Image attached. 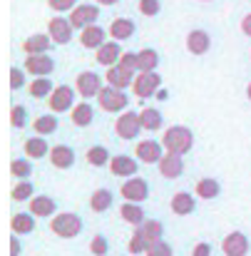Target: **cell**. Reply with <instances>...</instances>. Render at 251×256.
Returning a JSON list of instances; mask_svg holds the SVG:
<instances>
[{"label": "cell", "instance_id": "obj_5", "mask_svg": "<svg viewBox=\"0 0 251 256\" xmlns=\"http://www.w3.org/2000/svg\"><path fill=\"white\" fill-rule=\"evenodd\" d=\"M162 90V75L157 70L152 72H137L134 82H132V92L140 97V100H147V97H157V92Z\"/></svg>", "mask_w": 251, "mask_h": 256}, {"label": "cell", "instance_id": "obj_1", "mask_svg": "<svg viewBox=\"0 0 251 256\" xmlns=\"http://www.w3.org/2000/svg\"><path fill=\"white\" fill-rule=\"evenodd\" d=\"M82 229H84L82 216L75 214V212H60L50 222V232L55 236H60V239H78L82 234Z\"/></svg>", "mask_w": 251, "mask_h": 256}, {"label": "cell", "instance_id": "obj_10", "mask_svg": "<svg viewBox=\"0 0 251 256\" xmlns=\"http://www.w3.org/2000/svg\"><path fill=\"white\" fill-rule=\"evenodd\" d=\"M164 144L157 142V140H142L137 142L134 147V157L142 162V164H160V160L164 157Z\"/></svg>", "mask_w": 251, "mask_h": 256}, {"label": "cell", "instance_id": "obj_2", "mask_svg": "<svg viewBox=\"0 0 251 256\" xmlns=\"http://www.w3.org/2000/svg\"><path fill=\"white\" fill-rule=\"evenodd\" d=\"M162 144L167 152H179V154H186L192 152L194 147V132L184 124H172L167 132L162 134Z\"/></svg>", "mask_w": 251, "mask_h": 256}, {"label": "cell", "instance_id": "obj_37", "mask_svg": "<svg viewBox=\"0 0 251 256\" xmlns=\"http://www.w3.org/2000/svg\"><path fill=\"white\" fill-rule=\"evenodd\" d=\"M32 194H35V184L30 179H20L12 186V202H30Z\"/></svg>", "mask_w": 251, "mask_h": 256}, {"label": "cell", "instance_id": "obj_6", "mask_svg": "<svg viewBox=\"0 0 251 256\" xmlns=\"http://www.w3.org/2000/svg\"><path fill=\"white\" fill-rule=\"evenodd\" d=\"M120 194L127 199V202H137V204H142V202H147L150 199V182L144 179V176H127L124 182H122V186H120Z\"/></svg>", "mask_w": 251, "mask_h": 256}, {"label": "cell", "instance_id": "obj_16", "mask_svg": "<svg viewBox=\"0 0 251 256\" xmlns=\"http://www.w3.org/2000/svg\"><path fill=\"white\" fill-rule=\"evenodd\" d=\"M122 52H124V50L120 48V40H107L102 48L94 50V60H97V65H102V68H112V65L120 62Z\"/></svg>", "mask_w": 251, "mask_h": 256}, {"label": "cell", "instance_id": "obj_53", "mask_svg": "<svg viewBox=\"0 0 251 256\" xmlns=\"http://www.w3.org/2000/svg\"><path fill=\"white\" fill-rule=\"evenodd\" d=\"M92 256H94V254H92Z\"/></svg>", "mask_w": 251, "mask_h": 256}, {"label": "cell", "instance_id": "obj_48", "mask_svg": "<svg viewBox=\"0 0 251 256\" xmlns=\"http://www.w3.org/2000/svg\"><path fill=\"white\" fill-rule=\"evenodd\" d=\"M192 256H212V244H206V242H199V244L194 246Z\"/></svg>", "mask_w": 251, "mask_h": 256}, {"label": "cell", "instance_id": "obj_49", "mask_svg": "<svg viewBox=\"0 0 251 256\" xmlns=\"http://www.w3.org/2000/svg\"><path fill=\"white\" fill-rule=\"evenodd\" d=\"M242 32H244L246 38H251V12H246V15L242 18Z\"/></svg>", "mask_w": 251, "mask_h": 256}, {"label": "cell", "instance_id": "obj_32", "mask_svg": "<svg viewBox=\"0 0 251 256\" xmlns=\"http://www.w3.org/2000/svg\"><path fill=\"white\" fill-rule=\"evenodd\" d=\"M84 160H87V164H92V167H110L112 154H110V150H107L104 144H92V147L84 152Z\"/></svg>", "mask_w": 251, "mask_h": 256}, {"label": "cell", "instance_id": "obj_31", "mask_svg": "<svg viewBox=\"0 0 251 256\" xmlns=\"http://www.w3.org/2000/svg\"><path fill=\"white\" fill-rule=\"evenodd\" d=\"M140 120H142V127L144 132H157L164 127V114L157 110V107H144L140 112Z\"/></svg>", "mask_w": 251, "mask_h": 256}, {"label": "cell", "instance_id": "obj_39", "mask_svg": "<svg viewBox=\"0 0 251 256\" xmlns=\"http://www.w3.org/2000/svg\"><path fill=\"white\" fill-rule=\"evenodd\" d=\"M10 124H12V130H25L28 127V107L25 104H12V110H10Z\"/></svg>", "mask_w": 251, "mask_h": 256}, {"label": "cell", "instance_id": "obj_24", "mask_svg": "<svg viewBox=\"0 0 251 256\" xmlns=\"http://www.w3.org/2000/svg\"><path fill=\"white\" fill-rule=\"evenodd\" d=\"M137 32V22L132 20V18H114L112 20V25H110V35H112V40H130L132 35Z\"/></svg>", "mask_w": 251, "mask_h": 256}, {"label": "cell", "instance_id": "obj_14", "mask_svg": "<svg viewBox=\"0 0 251 256\" xmlns=\"http://www.w3.org/2000/svg\"><path fill=\"white\" fill-rule=\"evenodd\" d=\"M160 174L164 179H179L184 174V154L179 152H164V157L160 160Z\"/></svg>", "mask_w": 251, "mask_h": 256}, {"label": "cell", "instance_id": "obj_20", "mask_svg": "<svg viewBox=\"0 0 251 256\" xmlns=\"http://www.w3.org/2000/svg\"><path fill=\"white\" fill-rule=\"evenodd\" d=\"M30 212L38 216V219H50L58 214V202L48 194H38L30 199Z\"/></svg>", "mask_w": 251, "mask_h": 256}, {"label": "cell", "instance_id": "obj_42", "mask_svg": "<svg viewBox=\"0 0 251 256\" xmlns=\"http://www.w3.org/2000/svg\"><path fill=\"white\" fill-rule=\"evenodd\" d=\"M144 256H174V249H172V244H167L164 239H160V242H152V244L147 246Z\"/></svg>", "mask_w": 251, "mask_h": 256}, {"label": "cell", "instance_id": "obj_4", "mask_svg": "<svg viewBox=\"0 0 251 256\" xmlns=\"http://www.w3.org/2000/svg\"><path fill=\"white\" fill-rule=\"evenodd\" d=\"M97 102H100V107H102L104 112L117 114V112H124V110L130 107V94H127L124 90H120V87L104 85L100 90V94H97Z\"/></svg>", "mask_w": 251, "mask_h": 256}, {"label": "cell", "instance_id": "obj_27", "mask_svg": "<svg viewBox=\"0 0 251 256\" xmlns=\"http://www.w3.org/2000/svg\"><path fill=\"white\" fill-rule=\"evenodd\" d=\"M10 226H12V234H20V236L22 234H32L35 226H38V216L32 212H18V214H12Z\"/></svg>", "mask_w": 251, "mask_h": 256}, {"label": "cell", "instance_id": "obj_41", "mask_svg": "<svg viewBox=\"0 0 251 256\" xmlns=\"http://www.w3.org/2000/svg\"><path fill=\"white\" fill-rule=\"evenodd\" d=\"M90 254H94V256L110 254V242H107L104 234H94V236H92V242H90Z\"/></svg>", "mask_w": 251, "mask_h": 256}, {"label": "cell", "instance_id": "obj_35", "mask_svg": "<svg viewBox=\"0 0 251 256\" xmlns=\"http://www.w3.org/2000/svg\"><path fill=\"white\" fill-rule=\"evenodd\" d=\"M52 80L50 78H35L30 87H28V92H30V97H35V100H45V97H50L52 94Z\"/></svg>", "mask_w": 251, "mask_h": 256}, {"label": "cell", "instance_id": "obj_22", "mask_svg": "<svg viewBox=\"0 0 251 256\" xmlns=\"http://www.w3.org/2000/svg\"><path fill=\"white\" fill-rule=\"evenodd\" d=\"M172 212L176 214V216H189V214H194L196 212V199H194V194L192 192H176L174 196H172Z\"/></svg>", "mask_w": 251, "mask_h": 256}, {"label": "cell", "instance_id": "obj_29", "mask_svg": "<svg viewBox=\"0 0 251 256\" xmlns=\"http://www.w3.org/2000/svg\"><path fill=\"white\" fill-rule=\"evenodd\" d=\"M112 204H114V194H112L110 189H104V186L94 189V192H92V196H90V209H92V212H97V214H102V212L112 209Z\"/></svg>", "mask_w": 251, "mask_h": 256}, {"label": "cell", "instance_id": "obj_34", "mask_svg": "<svg viewBox=\"0 0 251 256\" xmlns=\"http://www.w3.org/2000/svg\"><path fill=\"white\" fill-rule=\"evenodd\" d=\"M137 58H140V72H152V70L160 68V52H157L154 48H144V50H140Z\"/></svg>", "mask_w": 251, "mask_h": 256}, {"label": "cell", "instance_id": "obj_43", "mask_svg": "<svg viewBox=\"0 0 251 256\" xmlns=\"http://www.w3.org/2000/svg\"><path fill=\"white\" fill-rule=\"evenodd\" d=\"M140 12L144 15V18H157L160 12H162V2L160 0H140Z\"/></svg>", "mask_w": 251, "mask_h": 256}, {"label": "cell", "instance_id": "obj_25", "mask_svg": "<svg viewBox=\"0 0 251 256\" xmlns=\"http://www.w3.org/2000/svg\"><path fill=\"white\" fill-rule=\"evenodd\" d=\"M50 48H52L50 32H35V35H30V38L22 42L25 55H40V52H48Z\"/></svg>", "mask_w": 251, "mask_h": 256}, {"label": "cell", "instance_id": "obj_33", "mask_svg": "<svg viewBox=\"0 0 251 256\" xmlns=\"http://www.w3.org/2000/svg\"><path fill=\"white\" fill-rule=\"evenodd\" d=\"M58 127H60V122H58V114L55 112H50V114H40V117H35V122H32V130L38 132V134H55L58 132Z\"/></svg>", "mask_w": 251, "mask_h": 256}, {"label": "cell", "instance_id": "obj_51", "mask_svg": "<svg viewBox=\"0 0 251 256\" xmlns=\"http://www.w3.org/2000/svg\"><path fill=\"white\" fill-rule=\"evenodd\" d=\"M246 97H249V102H251V82L246 85Z\"/></svg>", "mask_w": 251, "mask_h": 256}, {"label": "cell", "instance_id": "obj_38", "mask_svg": "<svg viewBox=\"0 0 251 256\" xmlns=\"http://www.w3.org/2000/svg\"><path fill=\"white\" fill-rule=\"evenodd\" d=\"M10 174H12L15 179H28V176L32 174L30 157H18V160H12V162H10Z\"/></svg>", "mask_w": 251, "mask_h": 256}, {"label": "cell", "instance_id": "obj_23", "mask_svg": "<svg viewBox=\"0 0 251 256\" xmlns=\"http://www.w3.org/2000/svg\"><path fill=\"white\" fill-rule=\"evenodd\" d=\"M120 216H122V222H127V224H132V226H142V224L150 219L147 212L142 209V204L127 202V199H124V204L120 206Z\"/></svg>", "mask_w": 251, "mask_h": 256}, {"label": "cell", "instance_id": "obj_17", "mask_svg": "<svg viewBox=\"0 0 251 256\" xmlns=\"http://www.w3.org/2000/svg\"><path fill=\"white\" fill-rule=\"evenodd\" d=\"M107 32L110 30L100 28L97 22L94 25H87L84 30H80V45H82L84 50H97V48H102L107 42Z\"/></svg>", "mask_w": 251, "mask_h": 256}, {"label": "cell", "instance_id": "obj_13", "mask_svg": "<svg viewBox=\"0 0 251 256\" xmlns=\"http://www.w3.org/2000/svg\"><path fill=\"white\" fill-rule=\"evenodd\" d=\"M72 30L75 28H72L70 18H62V15H58V18H52L48 22V32H50V38H52L55 45H68L72 40Z\"/></svg>", "mask_w": 251, "mask_h": 256}, {"label": "cell", "instance_id": "obj_52", "mask_svg": "<svg viewBox=\"0 0 251 256\" xmlns=\"http://www.w3.org/2000/svg\"><path fill=\"white\" fill-rule=\"evenodd\" d=\"M202 2H212V0H202Z\"/></svg>", "mask_w": 251, "mask_h": 256}, {"label": "cell", "instance_id": "obj_9", "mask_svg": "<svg viewBox=\"0 0 251 256\" xmlns=\"http://www.w3.org/2000/svg\"><path fill=\"white\" fill-rule=\"evenodd\" d=\"M102 87H104L102 85V75H97L94 70H82V72L78 75V80H75V90H78V94H80L82 100L97 97Z\"/></svg>", "mask_w": 251, "mask_h": 256}, {"label": "cell", "instance_id": "obj_7", "mask_svg": "<svg viewBox=\"0 0 251 256\" xmlns=\"http://www.w3.org/2000/svg\"><path fill=\"white\" fill-rule=\"evenodd\" d=\"M75 97H78V90H72L70 85H58L55 90H52V94L48 97L50 112H55V114L72 112V107H75Z\"/></svg>", "mask_w": 251, "mask_h": 256}, {"label": "cell", "instance_id": "obj_21", "mask_svg": "<svg viewBox=\"0 0 251 256\" xmlns=\"http://www.w3.org/2000/svg\"><path fill=\"white\" fill-rule=\"evenodd\" d=\"M134 78H137V72H130V70H124L122 65H112V68H107V72H104V80H107V85L120 87V90H127V87H132Z\"/></svg>", "mask_w": 251, "mask_h": 256}, {"label": "cell", "instance_id": "obj_44", "mask_svg": "<svg viewBox=\"0 0 251 256\" xmlns=\"http://www.w3.org/2000/svg\"><path fill=\"white\" fill-rule=\"evenodd\" d=\"M117 65H122V68L130 70V72H140V58H137V52H132V50L122 52V58H120Z\"/></svg>", "mask_w": 251, "mask_h": 256}, {"label": "cell", "instance_id": "obj_50", "mask_svg": "<svg viewBox=\"0 0 251 256\" xmlns=\"http://www.w3.org/2000/svg\"><path fill=\"white\" fill-rule=\"evenodd\" d=\"M97 5H117V2H122V0H94Z\"/></svg>", "mask_w": 251, "mask_h": 256}, {"label": "cell", "instance_id": "obj_18", "mask_svg": "<svg viewBox=\"0 0 251 256\" xmlns=\"http://www.w3.org/2000/svg\"><path fill=\"white\" fill-rule=\"evenodd\" d=\"M186 50L192 52V55H206L209 50H212V35L206 32V30H202V28H196V30H192L189 35H186Z\"/></svg>", "mask_w": 251, "mask_h": 256}, {"label": "cell", "instance_id": "obj_30", "mask_svg": "<svg viewBox=\"0 0 251 256\" xmlns=\"http://www.w3.org/2000/svg\"><path fill=\"white\" fill-rule=\"evenodd\" d=\"M70 120H72L75 127H90V124L94 122V107H92L87 100H84V102H78V104L72 107Z\"/></svg>", "mask_w": 251, "mask_h": 256}, {"label": "cell", "instance_id": "obj_26", "mask_svg": "<svg viewBox=\"0 0 251 256\" xmlns=\"http://www.w3.org/2000/svg\"><path fill=\"white\" fill-rule=\"evenodd\" d=\"M22 152H25V157H30V160H42V157H50V144H48V140H45L42 134H38V137L25 140Z\"/></svg>", "mask_w": 251, "mask_h": 256}, {"label": "cell", "instance_id": "obj_28", "mask_svg": "<svg viewBox=\"0 0 251 256\" xmlns=\"http://www.w3.org/2000/svg\"><path fill=\"white\" fill-rule=\"evenodd\" d=\"M194 194H196L199 199H206V202H212V199H219V194H222V184H219V179L204 176V179H199V182H196V186H194Z\"/></svg>", "mask_w": 251, "mask_h": 256}, {"label": "cell", "instance_id": "obj_19", "mask_svg": "<svg viewBox=\"0 0 251 256\" xmlns=\"http://www.w3.org/2000/svg\"><path fill=\"white\" fill-rule=\"evenodd\" d=\"M50 162H52L55 170H70V167H75L78 154H75V150L70 144H55L50 150Z\"/></svg>", "mask_w": 251, "mask_h": 256}, {"label": "cell", "instance_id": "obj_15", "mask_svg": "<svg viewBox=\"0 0 251 256\" xmlns=\"http://www.w3.org/2000/svg\"><path fill=\"white\" fill-rule=\"evenodd\" d=\"M110 172L120 179H127V176H134L140 172V160L137 157H130V154H114L112 162H110Z\"/></svg>", "mask_w": 251, "mask_h": 256}, {"label": "cell", "instance_id": "obj_11", "mask_svg": "<svg viewBox=\"0 0 251 256\" xmlns=\"http://www.w3.org/2000/svg\"><path fill=\"white\" fill-rule=\"evenodd\" d=\"M97 20H100V5L82 2L75 10H70V22H72L75 30H84L87 25H94Z\"/></svg>", "mask_w": 251, "mask_h": 256}, {"label": "cell", "instance_id": "obj_12", "mask_svg": "<svg viewBox=\"0 0 251 256\" xmlns=\"http://www.w3.org/2000/svg\"><path fill=\"white\" fill-rule=\"evenodd\" d=\"M249 249H251V242L244 232H232V234H226L224 242H222L224 256H246Z\"/></svg>", "mask_w": 251, "mask_h": 256}, {"label": "cell", "instance_id": "obj_3", "mask_svg": "<svg viewBox=\"0 0 251 256\" xmlns=\"http://www.w3.org/2000/svg\"><path fill=\"white\" fill-rule=\"evenodd\" d=\"M114 132H117V137L124 140V142L137 140V137L144 132L142 120H140V112H134V110H124V112H120V117L114 120Z\"/></svg>", "mask_w": 251, "mask_h": 256}, {"label": "cell", "instance_id": "obj_8", "mask_svg": "<svg viewBox=\"0 0 251 256\" xmlns=\"http://www.w3.org/2000/svg\"><path fill=\"white\" fill-rule=\"evenodd\" d=\"M22 68L28 70V75L48 78V75H52V72H55L58 62H55V58H50L48 52H40V55H28V58H25V62H22Z\"/></svg>", "mask_w": 251, "mask_h": 256}, {"label": "cell", "instance_id": "obj_45", "mask_svg": "<svg viewBox=\"0 0 251 256\" xmlns=\"http://www.w3.org/2000/svg\"><path fill=\"white\" fill-rule=\"evenodd\" d=\"M25 75H28L25 68H12L10 70V87L12 90H22L25 87Z\"/></svg>", "mask_w": 251, "mask_h": 256}, {"label": "cell", "instance_id": "obj_36", "mask_svg": "<svg viewBox=\"0 0 251 256\" xmlns=\"http://www.w3.org/2000/svg\"><path fill=\"white\" fill-rule=\"evenodd\" d=\"M142 234H144V239L152 244V242H160L162 236H164V224L160 222V219H147L142 226H137Z\"/></svg>", "mask_w": 251, "mask_h": 256}, {"label": "cell", "instance_id": "obj_47", "mask_svg": "<svg viewBox=\"0 0 251 256\" xmlns=\"http://www.w3.org/2000/svg\"><path fill=\"white\" fill-rule=\"evenodd\" d=\"M22 254V242H20V234H12L10 236V256H20Z\"/></svg>", "mask_w": 251, "mask_h": 256}, {"label": "cell", "instance_id": "obj_46", "mask_svg": "<svg viewBox=\"0 0 251 256\" xmlns=\"http://www.w3.org/2000/svg\"><path fill=\"white\" fill-rule=\"evenodd\" d=\"M48 5H50L55 12H70V10H75L80 2H78V0H48Z\"/></svg>", "mask_w": 251, "mask_h": 256}, {"label": "cell", "instance_id": "obj_40", "mask_svg": "<svg viewBox=\"0 0 251 256\" xmlns=\"http://www.w3.org/2000/svg\"><path fill=\"white\" fill-rule=\"evenodd\" d=\"M147 246H150V242H147L144 234L134 226V234H132V239H130V244H127V252H130L132 256H137V254H144Z\"/></svg>", "mask_w": 251, "mask_h": 256}]
</instances>
